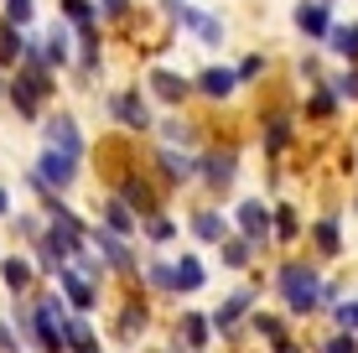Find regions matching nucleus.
Returning <instances> with one entry per match:
<instances>
[{"instance_id": "obj_32", "label": "nucleus", "mask_w": 358, "mask_h": 353, "mask_svg": "<svg viewBox=\"0 0 358 353\" xmlns=\"http://www.w3.org/2000/svg\"><path fill=\"white\" fill-rule=\"evenodd\" d=\"M327 0H301V6H296V31L301 36H327Z\"/></svg>"}, {"instance_id": "obj_25", "label": "nucleus", "mask_w": 358, "mask_h": 353, "mask_svg": "<svg viewBox=\"0 0 358 353\" xmlns=\"http://www.w3.org/2000/svg\"><path fill=\"white\" fill-rule=\"evenodd\" d=\"M57 333H63V348H68V353H89V348H99V322H94V317H78V312H68V317L57 322Z\"/></svg>"}, {"instance_id": "obj_23", "label": "nucleus", "mask_w": 358, "mask_h": 353, "mask_svg": "<svg viewBox=\"0 0 358 353\" xmlns=\"http://www.w3.org/2000/svg\"><path fill=\"white\" fill-rule=\"evenodd\" d=\"M234 89H239V78H234V68H224V63H208L192 78V94H203V99H213V104H224Z\"/></svg>"}, {"instance_id": "obj_19", "label": "nucleus", "mask_w": 358, "mask_h": 353, "mask_svg": "<svg viewBox=\"0 0 358 353\" xmlns=\"http://www.w3.org/2000/svg\"><path fill=\"white\" fill-rule=\"evenodd\" d=\"M182 239V218L162 208V213H151V218H141V234H135V245H145V250H156V254H166L171 245Z\"/></svg>"}, {"instance_id": "obj_4", "label": "nucleus", "mask_w": 358, "mask_h": 353, "mask_svg": "<svg viewBox=\"0 0 358 353\" xmlns=\"http://www.w3.org/2000/svg\"><path fill=\"white\" fill-rule=\"evenodd\" d=\"M89 250L99 254V265H104L109 281L130 286L135 275H141V254H135V239H120V234H109V229L89 224Z\"/></svg>"}, {"instance_id": "obj_28", "label": "nucleus", "mask_w": 358, "mask_h": 353, "mask_svg": "<svg viewBox=\"0 0 358 353\" xmlns=\"http://www.w3.org/2000/svg\"><path fill=\"white\" fill-rule=\"evenodd\" d=\"M270 245H301V213L296 203H270Z\"/></svg>"}, {"instance_id": "obj_26", "label": "nucleus", "mask_w": 358, "mask_h": 353, "mask_svg": "<svg viewBox=\"0 0 358 353\" xmlns=\"http://www.w3.org/2000/svg\"><path fill=\"white\" fill-rule=\"evenodd\" d=\"M244 333H250V338H260L265 348H275V343H286V338H291V322L280 317V312L255 307V312H250V322H244Z\"/></svg>"}, {"instance_id": "obj_12", "label": "nucleus", "mask_w": 358, "mask_h": 353, "mask_svg": "<svg viewBox=\"0 0 358 353\" xmlns=\"http://www.w3.org/2000/svg\"><path fill=\"white\" fill-rule=\"evenodd\" d=\"M52 286H57V296L68 301V312H78V317H94V312L104 307V286L89 281V275H83L78 265H63Z\"/></svg>"}, {"instance_id": "obj_15", "label": "nucleus", "mask_w": 358, "mask_h": 353, "mask_svg": "<svg viewBox=\"0 0 358 353\" xmlns=\"http://www.w3.org/2000/svg\"><path fill=\"white\" fill-rule=\"evenodd\" d=\"M145 99H156L171 115V109H182L192 99V78H182V73H171V68H151L145 73Z\"/></svg>"}, {"instance_id": "obj_18", "label": "nucleus", "mask_w": 358, "mask_h": 353, "mask_svg": "<svg viewBox=\"0 0 358 353\" xmlns=\"http://www.w3.org/2000/svg\"><path fill=\"white\" fill-rule=\"evenodd\" d=\"M156 145H171V151H203V136H197V125L182 109H171V115H156Z\"/></svg>"}, {"instance_id": "obj_35", "label": "nucleus", "mask_w": 358, "mask_h": 353, "mask_svg": "<svg viewBox=\"0 0 358 353\" xmlns=\"http://www.w3.org/2000/svg\"><path fill=\"white\" fill-rule=\"evenodd\" d=\"M327 47L353 63V57H358V27H327Z\"/></svg>"}, {"instance_id": "obj_16", "label": "nucleus", "mask_w": 358, "mask_h": 353, "mask_svg": "<svg viewBox=\"0 0 358 353\" xmlns=\"http://www.w3.org/2000/svg\"><path fill=\"white\" fill-rule=\"evenodd\" d=\"M171 343L187 348V353H208V348H213V322H208V312L182 307L177 322H171Z\"/></svg>"}, {"instance_id": "obj_46", "label": "nucleus", "mask_w": 358, "mask_h": 353, "mask_svg": "<svg viewBox=\"0 0 358 353\" xmlns=\"http://www.w3.org/2000/svg\"><path fill=\"white\" fill-rule=\"evenodd\" d=\"M0 99H6V78H0Z\"/></svg>"}, {"instance_id": "obj_43", "label": "nucleus", "mask_w": 358, "mask_h": 353, "mask_svg": "<svg viewBox=\"0 0 358 353\" xmlns=\"http://www.w3.org/2000/svg\"><path fill=\"white\" fill-rule=\"evenodd\" d=\"M182 6H187V0H162V10H166L171 21H177V10H182Z\"/></svg>"}, {"instance_id": "obj_31", "label": "nucleus", "mask_w": 358, "mask_h": 353, "mask_svg": "<svg viewBox=\"0 0 358 353\" xmlns=\"http://www.w3.org/2000/svg\"><path fill=\"white\" fill-rule=\"evenodd\" d=\"M6 224H10V239H16V245H21V250H27V245H36V239H42V229H47V218H42V213H36V208H16V213H10V218H6Z\"/></svg>"}, {"instance_id": "obj_37", "label": "nucleus", "mask_w": 358, "mask_h": 353, "mask_svg": "<svg viewBox=\"0 0 358 353\" xmlns=\"http://www.w3.org/2000/svg\"><path fill=\"white\" fill-rule=\"evenodd\" d=\"M317 353H358V338H353V333H338V327H332L322 343H317Z\"/></svg>"}, {"instance_id": "obj_42", "label": "nucleus", "mask_w": 358, "mask_h": 353, "mask_svg": "<svg viewBox=\"0 0 358 353\" xmlns=\"http://www.w3.org/2000/svg\"><path fill=\"white\" fill-rule=\"evenodd\" d=\"M270 353H301V343H296V338H286V343H275Z\"/></svg>"}, {"instance_id": "obj_44", "label": "nucleus", "mask_w": 358, "mask_h": 353, "mask_svg": "<svg viewBox=\"0 0 358 353\" xmlns=\"http://www.w3.org/2000/svg\"><path fill=\"white\" fill-rule=\"evenodd\" d=\"M145 353H187V348H177V343H166V348H145Z\"/></svg>"}, {"instance_id": "obj_1", "label": "nucleus", "mask_w": 358, "mask_h": 353, "mask_svg": "<svg viewBox=\"0 0 358 353\" xmlns=\"http://www.w3.org/2000/svg\"><path fill=\"white\" fill-rule=\"evenodd\" d=\"M270 291L280 296V307H286L280 317H286L291 327L322 312V271L306 265V260H280L275 275H270Z\"/></svg>"}, {"instance_id": "obj_2", "label": "nucleus", "mask_w": 358, "mask_h": 353, "mask_svg": "<svg viewBox=\"0 0 358 353\" xmlns=\"http://www.w3.org/2000/svg\"><path fill=\"white\" fill-rule=\"evenodd\" d=\"M104 192H109L115 203H125L135 218H151V213H162L166 203H171L166 192H162V182L145 172L141 161H115V166L104 172Z\"/></svg>"}, {"instance_id": "obj_10", "label": "nucleus", "mask_w": 358, "mask_h": 353, "mask_svg": "<svg viewBox=\"0 0 358 353\" xmlns=\"http://www.w3.org/2000/svg\"><path fill=\"white\" fill-rule=\"evenodd\" d=\"M151 177L162 182V192L171 198V192L192 187L197 182V151H171V145H151Z\"/></svg>"}, {"instance_id": "obj_39", "label": "nucleus", "mask_w": 358, "mask_h": 353, "mask_svg": "<svg viewBox=\"0 0 358 353\" xmlns=\"http://www.w3.org/2000/svg\"><path fill=\"white\" fill-rule=\"evenodd\" d=\"M260 73H265V57H260V52H250V57H244L239 68H234V78H239V83H255Z\"/></svg>"}, {"instance_id": "obj_29", "label": "nucleus", "mask_w": 358, "mask_h": 353, "mask_svg": "<svg viewBox=\"0 0 358 353\" xmlns=\"http://www.w3.org/2000/svg\"><path fill=\"white\" fill-rule=\"evenodd\" d=\"M218 265H224V271H234V275H250L255 265H260V250L244 245L239 234H229L224 245H218Z\"/></svg>"}, {"instance_id": "obj_20", "label": "nucleus", "mask_w": 358, "mask_h": 353, "mask_svg": "<svg viewBox=\"0 0 358 353\" xmlns=\"http://www.w3.org/2000/svg\"><path fill=\"white\" fill-rule=\"evenodd\" d=\"M301 239L312 245L317 260H338V254H343V213H338V208H327V213L301 234Z\"/></svg>"}, {"instance_id": "obj_41", "label": "nucleus", "mask_w": 358, "mask_h": 353, "mask_svg": "<svg viewBox=\"0 0 358 353\" xmlns=\"http://www.w3.org/2000/svg\"><path fill=\"white\" fill-rule=\"evenodd\" d=\"M10 213H16V198H10V187H6V182H0V224H6Z\"/></svg>"}, {"instance_id": "obj_8", "label": "nucleus", "mask_w": 358, "mask_h": 353, "mask_svg": "<svg viewBox=\"0 0 358 353\" xmlns=\"http://www.w3.org/2000/svg\"><path fill=\"white\" fill-rule=\"evenodd\" d=\"M229 229L244 239V245H255V250H270V203L260 198V192H244L239 203L229 208Z\"/></svg>"}, {"instance_id": "obj_45", "label": "nucleus", "mask_w": 358, "mask_h": 353, "mask_svg": "<svg viewBox=\"0 0 358 353\" xmlns=\"http://www.w3.org/2000/svg\"><path fill=\"white\" fill-rule=\"evenodd\" d=\"M89 353H109V348H104V343H99V348H89Z\"/></svg>"}, {"instance_id": "obj_7", "label": "nucleus", "mask_w": 358, "mask_h": 353, "mask_svg": "<svg viewBox=\"0 0 358 353\" xmlns=\"http://www.w3.org/2000/svg\"><path fill=\"white\" fill-rule=\"evenodd\" d=\"M104 109H109V120H115L125 136H151V130H156V109H151V99H145L141 83L115 89V94L104 99Z\"/></svg>"}, {"instance_id": "obj_21", "label": "nucleus", "mask_w": 358, "mask_h": 353, "mask_svg": "<svg viewBox=\"0 0 358 353\" xmlns=\"http://www.w3.org/2000/svg\"><path fill=\"white\" fill-rule=\"evenodd\" d=\"M89 224L109 229V234H120V239H135V234H141V218H135L125 203H115L109 192H99V198H94V218H89Z\"/></svg>"}, {"instance_id": "obj_6", "label": "nucleus", "mask_w": 358, "mask_h": 353, "mask_svg": "<svg viewBox=\"0 0 358 353\" xmlns=\"http://www.w3.org/2000/svg\"><path fill=\"white\" fill-rule=\"evenodd\" d=\"M239 182V151L234 145H203L197 151V187L213 203H224V192H234Z\"/></svg>"}, {"instance_id": "obj_22", "label": "nucleus", "mask_w": 358, "mask_h": 353, "mask_svg": "<svg viewBox=\"0 0 358 353\" xmlns=\"http://www.w3.org/2000/svg\"><path fill=\"white\" fill-rule=\"evenodd\" d=\"M177 27L192 31L203 47H224V31H229L224 21L213 16V10H197V6H182V10H177Z\"/></svg>"}, {"instance_id": "obj_27", "label": "nucleus", "mask_w": 358, "mask_h": 353, "mask_svg": "<svg viewBox=\"0 0 358 353\" xmlns=\"http://www.w3.org/2000/svg\"><path fill=\"white\" fill-rule=\"evenodd\" d=\"M135 286H141L151 301H156V296H171V254H151V260H141Z\"/></svg>"}, {"instance_id": "obj_14", "label": "nucleus", "mask_w": 358, "mask_h": 353, "mask_svg": "<svg viewBox=\"0 0 358 353\" xmlns=\"http://www.w3.org/2000/svg\"><path fill=\"white\" fill-rule=\"evenodd\" d=\"M208 281H213V275H208V260L197 250H177L171 254V296H197V291H203Z\"/></svg>"}, {"instance_id": "obj_38", "label": "nucleus", "mask_w": 358, "mask_h": 353, "mask_svg": "<svg viewBox=\"0 0 358 353\" xmlns=\"http://www.w3.org/2000/svg\"><path fill=\"white\" fill-rule=\"evenodd\" d=\"M94 10H99V21H125L130 0H94Z\"/></svg>"}, {"instance_id": "obj_17", "label": "nucleus", "mask_w": 358, "mask_h": 353, "mask_svg": "<svg viewBox=\"0 0 358 353\" xmlns=\"http://www.w3.org/2000/svg\"><path fill=\"white\" fill-rule=\"evenodd\" d=\"M36 286H42V275H36V265H31V260H27V254H21V250L0 254V291H6L10 301L31 296Z\"/></svg>"}, {"instance_id": "obj_24", "label": "nucleus", "mask_w": 358, "mask_h": 353, "mask_svg": "<svg viewBox=\"0 0 358 353\" xmlns=\"http://www.w3.org/2000/svg\"><path fill=\"white\" fill-rule=\"evenodd\" d=\"M36 47H42V63L52 68V73L73 68V31L63 27V21H52V27H47V36H42Z\"/></svg>"}, {"instance_id": "obj_36", "label": "nucleus", "mask_w": 358, "mask_h": 353, "mask_svg": "<svg viewBox=\"0 0 358 353\" xmlns=\"http://www.w3.org/2000/svg\"><path fill=\"white\" fill-rule=\"evenodd\" d=\"M306 115H312V120H332V115H338V94H332V89H317L312 99H306Z\"/></svg>"}, {"instance_id": "obj_13", "label": "nucleus", "mask_w": 358, "mask_h": 353, "mask_svg": "<svg viewBox=\"0 0 358 353\" xmlns=\"http://www.w3.org/2000/svg\"><path fill=\"white\" fill-rule=\"evenodd\" d=\"M187 234L197 239V245L218 250L234 234V229H229V208H224V203H192V208H187Z\"/></svg>"}, {"instance_id": "obj_33", "label": "nucleus", "mask_w": 358, "mask_h": 353, "mask_svg": "<svg viewBox=\"0 0 358 353\" xmlns=\"http://www.w3.org/2000/svg\"><path fill=\"white\" fill-rule=\"evenodd\" d=\"M57 10H63V27L68 31H99L94 0H57Z\"/></svg>"}, {"instance_id": "obj_40", "label": "nucleus", "mask_w": 358, "mask_h": 353, "mask_svg": "<svg viewBox=\"0 0 358 353\" xmlns=\"http://www.w3.org/2000/svg\"><path fill=\"white\" fill-rule=\"evenodd\" d=\"M0 353H27V348H21V338H16V327L6 322V312H0Z\"/></svg>"}, {"instance_id": "obj_11", "label": "nucleus", "mask_w": 358, "mask_h": 353, "mask_svg": "<svg viewBox=\"0 0 358 353\" xmlns=\"http://www.w3.org/2000/svg\"><path fill=\"white\" fill-rule=\"evenodd\" d=\"M27 172H31L36 182H42L47 192L68 198V192L83 182V161H73V156H63V151H47V145H42V151H36V161L27 166Z\"/></svg>"}, {"instance_id": "obj_5", "label": "nucleus", "mask_w": 358, "mask_h": 353, "mask_svg": "<svg viewBox=\"0 0 358 353\" xmlns=\"http://www.w3.org/2000/svg\"><path fill=\"white\" fill-rule=\"evenodd\" d=\"M255 307H260V281L234 286L229 296L218 301L213 312H208V322H213V338H224V343H239V338H244V322H250Z\"/></svg>"}, {"instance_id": "obj_34", "label": "nucleus", "mask_w": 358, "mask_h": 353, "mask_svg": "<svg viewBox=\"0 0 358 353\" xmlns=\"http://www.w3.org/2000/svg\"><path fill=\"white\" fill-rule=\"evenodd\" d=\"M327 317H332V327H338V333H353V338H358V291H353V296H343Z\"/></svg>"}, {"instance_id": "obj_9", "label": "nucleus", "mask_w": 358, "mask_h": 353, "mask_svg": "<svg viewBox=\"0 0 358 353\" xmlns=\"http://www.w3.org/2000/svg\"><path fill=\"white\" fill-rule=\"evenodd\" d=\"M42 145H47V151L73 156V161H89V136H83V125H78L73 109H52V115H42Z\"/></svg>"}, {"instance_id": "obj_30", "label": "nucleus", "mask_w": 358, "mask_h": 353, "mask_svg": "<svg viewBox=\"0 0 358 353\" xmlns=\"http://www.w3.org/2000/svg\"><path fill=\"white\" fill-rule=\"evenodd\" d=\"M286 145H291V109H270V115H265V156L280 161Z\"/></svg>"}, {"instance_id": "obj_3", "label": "nucleus", "mask_w": 358, "mask_h": 353, "mask_svg": "<svg viewBox=\"0 0 358 353\" xmlns=\"http://www.w3.org/2000/svg\"><path fill=\"white\" fill-rule=\"evenodd\" d=\"M151 327H156V301L130 281L120 291L115 312H109V343L115 348H141L145 338H151Z\"/></svg>"}]
</instances>
